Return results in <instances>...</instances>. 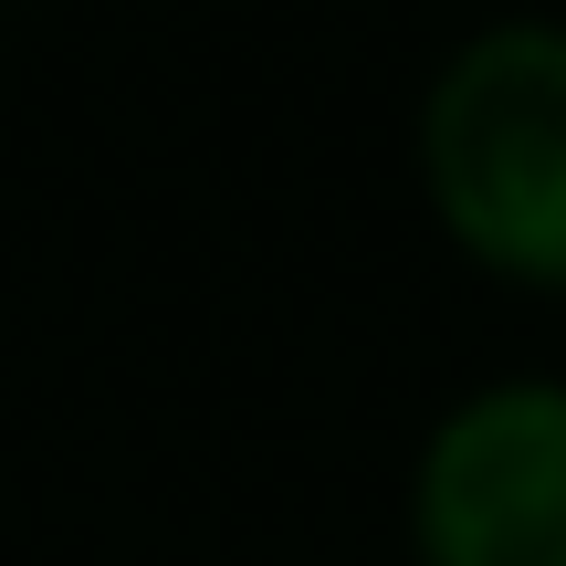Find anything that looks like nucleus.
<instances>
[{
  "label": "nucleus",
  "instance_id": "nucleus-1",
  "mask_svg": "<svg viewBox=\"0 0 566 566\" xmlns=\"http://www.w3.org/2000/svg\"><path fill=\"white\" fill-rule=\"evenodd\" d=\"M420 189L472 273L566 294V21H483L420 95Z\"/></svg>",
  "mask_w": 566,
  "mask_h": 566
},
{
  "label": "nucleus",
  "instance_id": "nucleus-2",
  "mask_svg": "<svg viewBox=\"0 0 566 566\" xmlns=\"http://www.w3.org/2000/svg\"><path fill=\"white\" fill-rule=\"evenodd\" d=\"M420 566H566V378H483L409 462Z\"/></svg>",
  "mask_w": 566,
  "mask_h": 566
}]
</instances>
